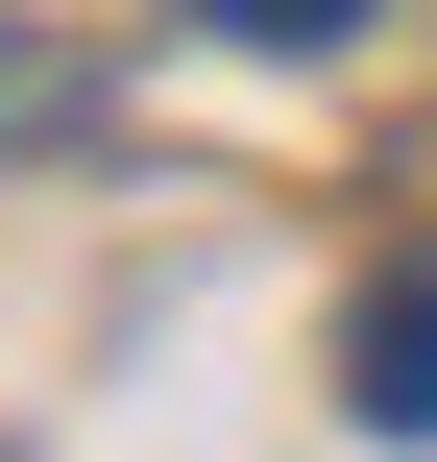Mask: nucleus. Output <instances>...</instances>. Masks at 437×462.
Returning <instances> with one entry per match:
<instances>
[{
	"mask_svg": "<svg viewBox=\"0 0 437 462\" xmlns=\"http://www.w3.org/2000/svg\"><path fill=\"white\" fill-rule=\"evenodd\" d=\"M341 390H365V439H437V292H365Z\"/></svg>",
	"mask_w": 437,
	"mask_h": 462,
	"instance_id": "nucleus-1",
	"label": "nucleus"
},
{
	"mask_svg": "<svg viewBox=\"0 0 437 462\" xmlns=\"http://www.w3.org/2000/svg\"><path fill=\"white\" fill-rule=\"evenodd\" d=\"M195 24H219V49H341L365 0H195Z\"/></svg>",
	"mask_w": 437,
	"mask_h": 462,
	"instance_id": "nucleus-2",
	"label": "nucleus"
}]
</instances>
